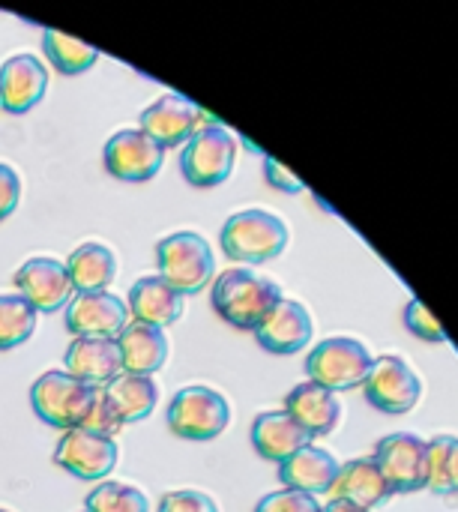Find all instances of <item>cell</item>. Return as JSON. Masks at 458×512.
<instances>
[{
  "label": "cell",
  "instance_id": "obj_1",
  "mask_svg": "<svg viewBox=\"0 0 458 512\" xmlns=\"http://www.w3.org/2000/svg\"><path fill=\"white\" fill-rule=\"evenodd\" d=\"M279 297L282 288L273 279L252 273L249 267H231L219 273L210 291L213 312L237 330H255Z\"/></svg>",
  "mask_w": 458,
  "mask_h": 512
},
{
  "label": "cell",
  "instance_id": "obj_2",
  "mask_svg": "<svg viewBox=\"0 0 458 512\" xmlns=\"http://www.w3.org/2000/svg\"><path fill=\"white\" fill-rule=\"evenodd\" d=\"M288 240H291V231L285 219L261 207H249V210L228 216L219 234L222 252L231 261H240L249 267L279 258L288 249Z\"/></svg>",
  "mask_w": 458,
  "mask_h": 512
},
{
  "label": "cell",
  "instance_id": "obj_3",
  "mask_svg": "<svg viewBox=\"0 0 458 512\" xmlns=\"http://www.w3.org/2000/svg\"><path fill=\"white\" fill-rule=\"evenodd\" d=\"M156 270L186 297L210 285V279L216 276V258L201 234L174 231L156 243Z\"/></svg>",
  "mask_w": 458,
  "mask_h": 512
},
{
  "label": "cell",
  "instance_id": "obj_4",
  "mask_svg": "<svg viewBox=\"0 0 458 512\" xmlns=\"http://www.w3.org/2000/svg\"><path fill=\"white\" fill-rule=\"evenodd\" d=\"M372 363H375V357L369 354V348L360 339L333 336L309 351L306 375H309V381H315L333 393H345V390L363 387Z\"/></svg>",
  "mask_w": 458,
  "mask_h": 512
},
{
  "label": "cell",
  "instance_id": "obj_5",
  "mask_svg": "<svg viewBox=\"0 0 458 512\" xmlns=\"http://www.w3.org/2000/svg\"><path fill=\"white\" fill-rule=\"evenodd\" d=\"M234 159H237V138L225 126L207 123V126H198V132L183 144L180 171L189 186L213 189L231 177Z\"/></svg>",
  "mask_w": 458,
  "mask_h": 512
},
{
  "label": "cell",
  "instance_id": "obj_6",
  "mask_svg": "<svg viewBox=\"0 0 458 512\" xmlns=\"http://www.w3.org/2000/svg\"><path fill=\"white\" fill-rule=\"evenodd\" d=\"M168 429L183 441H216L231 423V405L213 387H183L168 405Z\"/></svg>",
  "mask_w": 458,
  "mask_h": 512
},
{
  "label": "cell",
  "instance_id": "obj_7",
  "mask_svg": "<svg viewBox=\"0 0 458 512\" xmlns=\"http://www.w3.org/2000/svg\"><path fill=\"white\" fill-rule=\"evenodd\" d=\"M99 387L72 378L69 372H45L30 387L36 417L54 429H78Z\"/></svg>",
  "mask_w": 458,
  "mask_h": 512
},
{
  "label": "cell",
  "instance_id": "obj_8",
  "mask_svg": "<svg viewBox=\"0 0 458 512\" xmlns=\"http://www.w3.org/2000/svg\"><path fill=\"white\" fill-rule=\"evenodd\" d=\"M366 402L378 408L381 414H408L420 405L423 399V381L411 369V363L399 354H384L375 357L369 378L363 381Z\"/></svg>",
  "mask_w": 458,
  "mask_h": 512
},
{
  "label": "cell",
  "instance_id": "obj_9",
  "mask_svg": "<svg viewBox=\"0 0 458 512\" xmlns=\"http://www.w3.org/2000/svg\"><path fill=\"white\" fill-rule=\"evenodd\" d=\"M105 171L126 183H147L159 174L165 162V147L153 141L144 129H120L105 141L102 150Z\"/></svg>",
  "mask_w": 458,
  "mask_h": 512
},
{
  "label": "cell",
  "instance_id": "obj_10",
  "mask_svg": "<svg viewBox=\"0 0 458 512\" xmlns=\"http://www.w3.org/2000/svg\"><path fill=\"white\" fill-rule=\"evenodd\" d=\"M54 465L78 480L99 483L117 468V444L108 435L87 429H66L54 450Z\"/></svg>",
  "mask_w": 458,
  "mask_h": 512
},
{
  "label": "cell",
  "instance_id": "obj_11",
  "mask_svg": "<svg viewBox=\"0 0 458 512\" xmlns=\"http://www.w3.org/2000/svg\"><path fill=\"white\" fill-rule=\"evenodd\" d=\"M372 459L378 462L393 495H411L426 489V438L411 432L387 435Z\"/></svg>",
  "mask_w": 458,
  "mask_h": 512
},
{
  "label": "cell",
  "instance_id": "obj_12",
  "mask_svg": "<svg viewBox=\"0 0 458 512\" xmlns=\"http://www.w3.org/2000/svg\"><path fill=\"white\" fill-rule=\"evenodd\" d=\"M252 333H255V339H258V345L264 351L279 354V357H291V354L303 351L312 342L315 324H312L309 309L300 300L279 297L273 303V309L258 321V327Z\"/></svg>",
  "mask_w": 458,
  "mask_h": 512
},
{
  "label": "cell",
  "instance_id": "obj_13",
  "mask_svg": "<svg viewBox=\"0 0 458 512\" xmlns=\"http://www.w3.org/2000/svg\"><path fill=\"white\" fill-rule=\"evenodd\" d=\"M201 117L204 111L183 93H162L141 111L138 129H144L153 141H159L168 150V147L186 144L198 132Z\"/></svg>",
  "mask_w": 458,
  "mask_h": 512
},
{
  "label": "cell",
  "instance_id": "obj_14",
  "mask_svg": "<svg viewBox=\"0 0 458 512\" xmlns=\"http://www.w3.org/2000/svg\"><path fill=\"white\" fill-rule=\"evenodd\" d=\"M129 324L126 300L111 291H87L72 294L66 303V330L72 336H108L117 339Z\"/></svg>",
  "mask_w": 458,
  "mask_h": 512
},
{
  "label": "cell",
  "instance_id": "obj_15",
  "mask_svg": "<svg viewBox=\"0 0 458 512\" xmlns=\"http://www.w3.org/2000/svg\"><path fill=\"white\" fill-rule=\"evenodd\" d=\"M15 288L36 312H57L75 294L72 279L66 273V264L57 258H45V255L30 258L18 267Z\"/></svg>",
  "mask_w": 458,
  "mask_h": 512
},
{
  "label": "cell",
  "instance_id": "obj_16",
  "mask_svg": "<svg viewBox=\"0 0 458 512\" xmlns=\"http://www.w3.org/2000/svg\"><path fill=\"white\" fill-rule=\"evenodd\" d=\"M63 372H69L72 378H78L84 384H93V387L111 384L123 372L117 339H108V336H72V342L66 348V357H63Z\"/></svg>",
  "mask_w": 458,
  "mask_h": 512
},
{
  "label": "cell",
  "instance_id": "obj_17",
  "mask_svg": "<svg viewBox=\"0 0 458 512\" xmlns=\"http://www.w3.org/2000/svg\"><path fill=\"white\" fill-rule=\"evenodd\" d=\"M48 90V69L33 54H12L0 66V102L9 114H27Z\"/></svg>",
  "mask_w": 458,
  "mask_h": 512
},
{
  "label": "cell",
  "instance_id": "obj_18",
  "mask_svg": "<svg viewBox=\"0 0 458 512\" xmlns=\"http://www.w3.org/2000/svg\"><path fill=\"white\" fill-rule=\"evenodd\" d=\"M285 411L309 432V438H327L336 432L339 420H342V402H339V393L315 384V381H306V384H297L288 399H285Z\"/></svg>",
  "mask_w": 458,
  "mask_h": 512
},
{
  "label": "cell",
  "instance_id": "obj_19",
  "mask_svg": "<svg viewBox=\"0 0 458 512\" xmlns=\"http://www.w3.org/2000/svg\"><path fill=\"white\" fill-rule=\"evenodd\" d=\"M126 309H129L132 321L165 330V327L177 324V318L183 315V294L174 285H168L159 273L156 276H141L129 288Z\"/></svg>",
  "mask_w": 458,
  "mask_h": 512
},
{
  "label": "cell",
  "instance_id": "obj_20",
  "mask_svg": "<svg viewBox=\"0 0 458 512\" xmlns=\"http://www.w3.org/2000/svg\"><path fill=\"white\" fill-rule=\"evenodd\" d=\"M306 444H312L309 432L288 411H264L252 423V447L273 465H282Z\"/></svg>",
  "mask_w": 458,
  "mask_h": 512
},
{
  "label": "cell",
  "instance_id": "obj_21",
  "mask_svg": "<svg viewBox=\"0 0 458 512\" xmlns=\"http://www.w3.org/2000/svg\"><path fill=\"white\" fill-rule=\"evenodd\" d=\"M327 495L333 501H351V504H357L363 510H375V507H381V504H387L393 498V489L384 480L375 459H354V462L339 468V474H336Z\"/></svg>",
  "mask_w": 458,
  "mask_h": 512
},
{
  "label": "cell",
  "instance_id": "obj_22",
  "mask_svg": "<svg viewBox=\"0 0 458 512\" xmlns=\"http://www.w3.org/2000/svg\"><path fill=\"white\" fill-rule=\"evenodd\" d=\"M339 462L333 453L315 447V444H306L303 450H297L291 459H285L279 465V480L285 489H294V492H306V495H327L336 474H339Z\"/></svg>",
  "mask_w": 458,
  "mask_h": 512
},
{
  "label": "cell",
  "instance_id": "obj_23",
  "mask_svg": "<svg viewBox=\"0 0 458 512\" xmlns=\"http://www.w3.org/2000/svg\"><path fill=\"white\" fill-rule=\"evenodd\" d=\"M117 348H120L123 372H132V375H156L168 360L165 330L150 327V324H138V321H129L120 330Z\"/></svg>",
  "mask_w": 458,
  "mask_h": 512
},
{
  "label": "cell",
  "instance_id": "obj_24",
  "mask_svg": "<svg viewBox=\"0 0 458 512\" xmlns=\"http://www.w3.org/2000/svg\"><path fill=\"white\" fill-rule=\"evenodd\" d=\"M66 273L72 279L75 294L108 291L111 282L117 279V258L105 243H81L78 249H72Z\"/></svg>",
  "mask_w": 458,
  "mask_h": 512
},
{
  "label": "cell",
  "instance_id": "obj_25",
  "mask_svg": "<svg viewBox=\"0 0 458 512\" xmlns=\"http://www.w3.org/2000/svg\"><path fill=\"white\" fill-rule=\"evenodd\" d=\"M105 396L123 423H138L153 414V408L159 402V387H156L153 375L120 372L111 384H105Z\"/></svg>",
  "mask_w": 458,
  "mask_h": 512
},
{
  "label": "cell",
  "instance_id": "obj_26",
  "mask_svg": "<svg viewBox=\"0 0 458 512\" xmlns=\"http://www.w3.org/2000/svg\"><path fill=\"white\" fill-rule=\"evenodd\" d=\"M42 51H45L48 63L63 75H81L99 60V51L93 45H87L69 33H60L54 27L42 30Z\"/></svg>",
  "mask_w": 458,
  "mask_h": 512
},
{
  "label": "cell",
  "instance_id": "obj_27",
  "mask_svg": "<svg viewBox=\"0 0 458 512\" xmlns=\"http://www.w3.org/2000/svg\"><path fill=\"white\" fill-rule=\"evenodd\" d=\"M39 312L21 294H0V351L24 345L36 333Z\"/></svg>",
  "mask_w": 458,
  "mask_h": 512
},
{
  "label": "cell",
  "instance_id": "obj_28",
  "mask_svg": "<svg viewBox=\"0 0 458 512\" xmlns=\"http://www.w3.org/2000/svg\"><path fill=\"white\" fill-rule=\"evenodd\" d=\"M87 512H150V501L141 489L126 483L99 480V486L87 495Z\"/></svg>",
  "mask_w": 458,
  "mask_h": 512
},
{
  "label": "cell",
  "instance_id": "obj_29",
  "mask_svg": "<svg viewBox=\"0 0 458 512\" xmlns=\"http://www.w3.org/2000/svg\"><path fill=\"white\" fill-rule=\"evenodd\" d=\"M453 447H456L453 435H438L426 441V489L435 495H456L453 474H450Z\"/></svg>",
  "mask_w": 458,
  "mask_h": 512
},
{
  "label": "cell",
  "instance_id": "obj_30",
  "mask_svg": "<svg viewBox=\"0 0 458 512\" xmlns=\"http://www.w3.org/2000/svg\"><path fill=\"white\" fill-rule=\"evenodd\" d=\"M78 429H87V432H96V435H108V438H114L123 429V420L111 408V402L105 396V387L96 390V396H93V402H90V408H87V414H84Z\"/></svg>",
  "mask_w": 458,
  "mask_h": 512
},
{
  "label": "cell",
  "instance_id": "obj_31",
  "mask_svg": "<svg viewBox=\"0 0 458 512\" xmlns=\"http://www.w3.org/2000/svg\"><path fill=\"white\" fill-rule=\"evenodd\" d=\"M405 327H408L417 339H423V342H432V345L447 342L444 324H441V321L426 309V303H420V300H411V303L405 306Z\"/></svg>",
  "mask_w": 458,
  "mask_h": 512
},
{
  "label": "cell",
  "instance_id": "obj_32",
  "mask_svg": "<svg viewBox=\"0 0 458 512\" xmlns=\"http://www.w3.org/2000/svg\"><path fill=\"white\" fill-rule=\"evenodd\" d=\"M255 512H324V507H321V501L315 495L282 489V492H273V495L261 498Z\"/></svg>",
  "mask_w": 458,
  "mask_h": 512
},
{
  "label": "cell",
  "instance_id": "obj_33",
  "mask_svg": "<svg viewBox=\"0 0 458 512\" xmlns=\"http://www.w3.org/2000/svg\"><path fill=\"white\" fill-rule=\"evenodd\" d=\"M159 512H219L216 501L204 492L195 489H177L162 495L159 501Z\"/></svg>",
  "mask_w": 458,
  "mask_h": 512
},
{
  "label": "cell",
  "instance_id": "obj_34",
  "mask_svg": "<svg viewBox=\"0 0 458 512\" xmlns=\"http://www.w3.org/2000/svg\"><path fill=\"white\" fill-rule=\"evenodd\" d=\"M21 201V177L12 165L0 162V222L15 213Z\"/></svg>",
  "mask_w": 458,
  "mask_h": 512
},
{
  "label": "cell",
  "instance_id": "obj_35",
  "mask_svg": "<svg viewBox=\"0 0 458 512\" xmlns=\"http://www.w3.org/2000/svg\"><path fill=\"white\" fill-rule=\"evenodd\" d=\"M264 174H267V180H270L276 189H282V192H300V189H303V183H300L291 171H285V165H279L276 159H267V162H264Z\"/></svg>",
  "mask_w": 458,
  "mask_h": 512
},
{
  "label": "cell",
  "instance_id": "obj_36",
  "mask_svg": "<svg viewBox=\"0 0 458 512\" xmlns=\"http://www.w3.org/2000/svg\"><path fill=\"white\" fill-rule=\"evenodd\" d=\"M324 512H372V510H363V507H357V504H351V501H330Z\"/></svg>",
  "mask_w": 458,
  "mask_h": 512
},
{
  "label": "cell",
  "instance_id": "obj_37",
  "mask_svg": "<svg viewBox=\"0 0 458 512\" xmlns=\"http://www.w3.org/2000/svg\"><path fill=\"white\" fill-rule=\"evenodd\" d=\"M450 474H453V489H456L458 495V438L456 447H453V459H450Z\"/></svg>",
  "mask_w": 458,
  "mask_h": 512
},
{
  "label": "cell",
  "instance_id": "obj_38",
  "mask_svg": "<svg viewBox=\"0 0 458 512\" xmlns=\"http://www.w3.org/2000/svg\"><path fill=\"white\" fill-rule=\"evenodd\" d=\"M0 108H3V102H0Z\"/></svg>",
  "mask_w": 458,
  "mask_h": 512
},
{
  "label": "cell",
  "instance_id": "obj_39",
  "mask_svg": "<svg viewBox=\"0 0 458 512\" xmlns=\"http://www.w3.org/2000/svg\"><path fill=\"white\" fill-rule=\"evenodd\" d=\"M0 512H9V510H0Z\"/></svg>",
  "mask_w": 458,
  "mask_h": 512
},
{
  "label": "cell",
  "instance_id": "obj_40",
  "mask_svg": "<svg viewBox=\"0 0 458 512\" xmlns=\"http://www.w3.org/2000/svg\"><path fill=\"white\" fill-rule=\"evenodd\" d=\"M84 512H87V510H84Z\"/></svg>",
  "mask_w": 458,
  "mask_h": 512
}]
</instances>
